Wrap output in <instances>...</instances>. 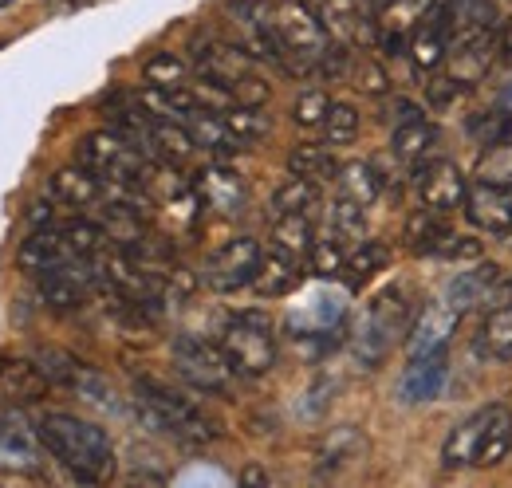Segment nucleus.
<instances>
[{"label":"nucleus","instance_id":"obj_17","mask_svg":"<svg viewBox=\"0 0 512 488\" xmlns=\"http://www.w3.org/2000/svg\"><path fill=\"white\" fill-rule=\"evenodd\" d=\"M418 197L422 205L430 209H442V213H453V209H465V197H469V185H465V174L453 166V162H430V166H418Z\"/></svg>","mask_w":512,"mask_h":488},{"label":"nucleus","instance_id":"obj_45","mask_svg":"<svg viewBox=\"0 0 512 488\" xmlns=\"http://www.w3.org/2000/svg\"><path fill=\"white\" fill-rule=\"evenodd\" d=\"M308 264H312V272H316L320 280H331V276H339V272H343V264H347V244H339L335 237H327V241H316V244H312V256H308Z\"/></svg>","mask_w":512,"mask_h":488},{"label":"nucleus","instance_id":"obj_1","mask_svg":"<svg viewBox=\"0 0 512 488\" xmlns=\"http://www.w3.org/2000/svg\"><path fill=\"white\" fill-rule=\"evenodd\" d=\"M36 433L44 441V453H52L75 481H107L115 473V449L107 429L83 422L75 414H44L36 422Z\"/></svg>","mask_w":512,"mask_h":488},{"label":"nucleus","instance_id":"obj_8","mask_svg":"<svg viewBox=\"0 0 512 488\" xmlns=\"http://www.w3.org/2000/svg\"><path fill=\"white\" fill-rule=\"evenodd\" d=\"M36 280H40V300L44 304L52 311H71L95 288H103V260L99 256H79V260H67L60 268L36 276Z\"/></svg>","mask_w":512,"mask_h":488},{"label":"nucleus","instance_id":"obj_43","mask_svg":"<svg viewBox=\"0 0 512 488\" xmlns=\"http://www.w3.org/2000/svg\"><path fill=\"white\" fill-rule=\"evenodd\" d=\"M323 134L331 146H347L359 138V111L351 103H331L327 119H323Z\"/></svg>","mask_w":512,"mask_h":488},{"label":"nucleus","instance_id":"obj_56","mask_svg":"<svg viewBox=\"0 0 512 488\" xmlns=\"http://www.w3.org/2000/svg\"><path fill=\"white\" fill-rule=\"evenodd\" d=\"M363 4H367V8H371V12H375V8H386V4H390V0H363Z\"/></svg>","mask_w":512,"mask_h":488},{"label":"nucleus","instance_id":"obj_50","mask_svg":"<svg viewBox=\"0 0 512 488\" xmlns=\"http://www.w3.org/2000/svg\"><path fill=\"white\" fill-rule=\"evenodd\" d=\"M481 256V241H473V237H453L449 241V248L442 252V260H477Z\"/></svg>","mask_w":512,"mask_h":488},{"label":"nucleus","instance_id":"obj_49","mask_svg":"<svg viewBox=\"0 0 512 488\" xmlns=\"http://www.w3.org/2000/svg\"><path fill=\"white\" fill-rule=\"evenodd\" d=\"M465 91H469V87H465V83H457L453 75H438V79H430V83H426L430 103H434V107H442V111H446L457 95H465Z\"/></svg>","mask_w":512,"mask_h":488},{"label":"nucleus","instance_id":"obj_4","mask_svg":"<svg viewBox=\"0 0 512 488\" xmlns=\"http://www.w3.org/2000/svg\"><path fill=\"white\" fill-rule=\"evenodd\" d=\"M272 24H276V40L284 48V67L288 71L320 67L323 56L331 52V32L323 28L320 12L308 8L304 0L272 4Z\"/></svg>","mask_w":512,"mask_h":488},{"label":"nucleus","instance_id":"obj_32","mask_svg":"<svg viewBox=\"0 0 512 488\" xmlns=\"http://www.w3.org/2000/svg\"><path fill=\"white\" fill-rule=\"evenodd\" d=\"M186 130L193 134V142L197 146H205V150H213V154H233V150H245L233 134H229V126H225V119L217 115V111H205V107H197V111H190L186 115Z\"/></svg>","mask_w":512,"mask_h":488},{"label":"nucleus","instance_id":"obj_55","mask_svg":"<svg viewBox=\"0 0 512 488\" xmlns=\"http://www.w3.org/2000/svg\"><path fill=\"white\" fill-rule=\"evenodd\" d=\"M245 481H249V485H264V481H268V477H264V473H260V469H249V473H245Z\"/></svg>","mask_w":512,"mask_h":488},{"label":"nucleus","instance_id":"obj_28","mask_svg":"<svg viewBox=\"0 0 512 488\" xmlns=\"http://www.w3.org/2000/svg\"><path fill=\"white\" fill-rule=\"evenodd\" d=\"M512 453V410L509 406H489V422L481 433L477 449V469H497Z\"/></svg>","mask_w":512,"mask_h":488},{"label":"nucleus","instance_id":"obj_48","mask_svg":"<svg viewBox=\"0 0 512 488\" xmlns=\"http://www.w3.org/2000/svg\"><path fill=\"white\" fill-rule=\"evenodd\" d=\"M386 71L375 60H359L355 63V87L367 91V95H386Z\"/></svg>","mask_w":512,"mask_h":488},{"label":"nucleus","instance_id":"obj_18","mask_svg":"<svg viewBox=\"0 0 512 488\" xmlns=\"http://www.w3.org/2000/svg\"><path fill=\"white\" fill-rule=\"evenodd\" d=\"M446 374H449V359L446 351L438 355H422V359H410V366L402 370L398 378V402L406 406H418V402H434L446 386Z\"/></svg>","mask_w":512,"mask_h":488},{"label":"nucleus","instance_id":"obj_23","mask_svg":"<svg viewBox=\"0 0 512 488\" xmlns=\"http://www.w3.org/2000/svg\"><path fill=\"white\" fill-rule=\"evenodd\" d=\"M343 292H331V288H320L308 304L300 307V311H292V331L300 335V339H308V335H339L335 331V323L343 319Z\"/></svg>","mask_w":512,"mask_h":488},{"label":"nucleus","instance_id":"obj_25","mask_svg":"<svg viewBox=\"0 0 512 488\" xmlns=\"http://www.w3.org/2000/svg\"><path fill=\"white\" fill-rule=\"evenodd\" d=\"M48 193H52V201H60V205L87 209V205H99V201H103V178L91 174L87 166H67L60 174H52Z\"/></svg>","mask_w":512,"mask_h":488},{"label":"nucleus","instance_id":"obj_7","mask_svg":"<svg viewBox=\"0 0 512 488\" xmlns=\"http://www.w3.org/2000/svg\"><path fill=\"white\" fill-rule=\"evenodd\" d=\"M174 370L205 394H225L233 386V374H237L229 355L217 343L197 339V335H178L174 339Z\"/></svg>","mask_w":512,"mask_h":488},{"label":"nucleus","instance_id":"obj_2","mask_svg":"<svg viewBox=\"0 0 512 488\" xmlns=\"http://www.w3.org/2000/svg\"><path fill=\"white\" fill-rule=\"evenodd\" d=\"M134 414L142 426H150L154 433H166L174 441H186V445H205L217 437V422L197 406L190 398H182L178 390L154 382V378H142L134 386Z\"/></svg>","mask_w":512,"mask_h":488},{"label":"nucleus","instance_id":"obj_16","mask_svg":"<svg viewBox=\"0 0 512 488\" xmlns=\"http://www.w3.org/2000/svg\"><path fill=\"white\" fill-rule=\"evenodd\" d=\"M193 189H197L201 205L221 213V217H241L245 205H249V185H245L241 174H233L229 166H205L193 178Z\"/></svg>","mask_w":512,"mask_h":488},{"label":"nucleus","instance_id":"obj_13","mask_svg":"<svg viewBox=\"0 0 512 488\" xmlns=\"http://www.w3.org/2000/svg\"><path fill=\"white\" fill-rule=\"evenodd\" d=\"M193 67L201 79L221 83L233 91V83H241L245 75H253V52H245L241 44H225V40H197L193 44Z\"/></svg>","mask_w":512,"mask_h":488},{"label":"nucleus","instance_id":"obj_12","mask_svg":"<svg viewBox=\"0 0 512 488\" xmlns=\"http://www.w3.org/2000/svg\"><path fill=\"white\" fill-rule=\"evenodd\" d=\"M457 323H461V311H453L449 300H430V304L414 315V323L406 331V355L410 359H422V355L446 351L453 331H457Z\"/></svg>","mask_w":512,"mask_h":488},{"label":"nucleus","instance_id":"obj_35","mask_svg":"<svg viewBox=\"0 0 512 488\" xmlns=\"http://www.w3.org/2000/svg\"><path fill=\"white\" fill-rule=\"evenodd\" d=\"M363 453V433L355 426H339L327 433V441L320 445V473H335L343 465H351Z\"/></svg>","mask_w":512,"mask_h":488},{"label":"nucleus","instance_id":"obj_52","mask_svg":"<svg viewBox=\"0 0 512 488\" xmlns=\"http://www.w3.org/2000/svg\"><path fill=\"white\" fill-rule=\"evenodd\" d=\"M493 48H497V63H512V24L509 28L497 24V32H493Z\"/></svg>","mask_w":512,"mask_h":488},{"label":"nucleus","instance_id":"obj_37","mask_svg":"<svg viewBox=\"0 0 512 488\" xmlns=\"http://www.w3.org/2000/svg\"><path fill=\"white\" fill-rule=\"evenodd\" d=\"M386 260H390V248H386V244H379V241L355 244V248L347 252V264H343L347 284H351V288H363L379 268H386Z\"/></svg>","mask_w":512,"mask_h":488},{"label":"nucleus","instance_id":"obj_31","mask_svg":"<svg viewBox=\"0 0 512 488\" xmlns=\"http://www.w3.org/2000/svg\"><path fill=\"white\" fill-rule=\"evenodd\" d=\"M493 63H497V48H493V36H485V40H473V44H457V52L449 56V75L457 83L473 87L493 71Z\"/></svg>","mask_w":512,"mask_h":488},{"label":"nucleus","instance_id":"obj_14","mask_svg":"<svg viewBox=\"0 0 512 488\" xmlns=\"http://www.w3.org/2000/svg\"><path fill=\"white\" fill-rule=\"evenodd\" d=\"M438 24L449 36V44H473V40H485L497 32L501 12L493 0H449Z\"/></svg>","mask_w":512,"mask_h":488},{"label":"nucleus","instance_id":"obj_54","mask_svg":"<svg viewBox=\"0 0 512 488\" xmlns=\"http://www.w3.org/2000/svg\"><path fill=\"white\" fill-rule=\"evenodd\" d=\"M497 107H501V111H509V115H512V83L505 87V91H501V95H497Z\"/></svg>","mask_w":512,"mask_h":488},{"label":"nucleus","instance_id":"obj_27","mask_svg":"<svg viewBox=\"0 0 512 488\" xmlns=\"http://www.w3.org/2000/svg\"><path fill=\"white\" fill-rule=\"evenodd\" d=\"M52 382L44 378V370L24 359H0V402H36L44 398Z\"/></svg>","mask_w":512,"mask_h":488},{"label":"nucleus","instance_id":"obj_19","mask_svg":"<svg viewBox=\"0 0 512 488\" xmlns=\"http://www.w3.org/2000/svg\"><path fill=\"white\" fill-rule=\"evenodd\" d=\"M300 280H304V260L272 248V252L260 256V268H256L249 288H253L260 300H280V296H292L300 288Z\"/></svg>","mask_w":512,"mask_h":488},{"label":"nucleus","instance_id":"obj_9","mask_svg":"<svg viewBox=\"0 0 512 488\" xmlns=\"http://www.w3.org/2000/svg\"><path fill=\"white\" fill-rule=\"evenodd\" d=\"M32 363L44 370V378H48L52 386H64V390L79 394V398H87V402H99V406H111V402H115L111 382H107L99 370H91L87 363H79L75 355H67V351L44 347V351H36Z\"/></svg>","mask_w":512,"mask_h":488},{"label":"nucleus","instance_id":"obj_30","mask_svg":"<svg viewBox=\"0 0 512 488\" xmlns=\"http://www.w3.org/2000/svg\"><path fill=\"white\" fill-rule=\"evenodd\" d=\"M312 244H316L312 213H280V217H272V248H280V252H288L296 260H308Z\"/></svg>","mask_w":512,"mask_h":488},{"label":"nucleus","instance_id":"obj_38","mask_svg":"<svg viewBox=\"0 0 512 488\" xmlns=\"http://www.w3.org/2000/svg\"><path fill=\"white\" fill-rule=\"evenodd\" d=\"M316 205H320V185L312 178H296L292 174V182H284L272 193V217H280V213H312Z\"/></svg>","mask_w":512,"mask_h":488},{"label":"nucleus","instance_id":"obj_11","mask_svg":"<svg viewBox=\"0 0 512 488\" xmlns=\"http://www.w3.org/2000/svg\"><path fill=\"white\" fill-rule=\"evenodd\" d=\"M512 296V280L501 264H477L473 272H457L446 284V300L453 311H477V307L505 304Z\"/></svg>","mask_w":512,"mask_h":488},{"label":"nucleus","instance_id":"obj_10","mask_svg":"<svg viewBox=\"0 0 512 488\" xmlns=\"http://www.w3.org/2000/svg\"><path fill=\"white\" fill-rule=\"evenodd\" d=\"M260 256H264V248H260V241H253V237H237V241L221 244V248L205 260V284H209L213 292H225V296L249 288L256 268H260Z\"/></svg>","mask_w":512,"mask_h":488},{"label":"nucleus","instance_id":"obj_3","mask_svg":"<svg viewBox=\"0 0 512 488\" xmlns=\"http://www.w3.org/2000/svg\"><path fill=\"white\" fill-rule=\"evenodd\" d=\"M410 323H414L410 292L406 288H386V292H379L375 304L367 307L355 339H351L355 359L367 366V370H375L390 355V347L410 331Z\"/></svg>","mask_w":512,"mask_h":488},{"label":"nucleus","instance_id":"obj_40","mask_svg":"<svg viewBox=\"0 0 512 488\" xmlns=\"http://www.w3.org/2000/svg\"><path fill=\"white\" fill-rule=\"evenodd\" d=\"M288 170H292L296 178L323 182V178H335V174H339V162H335V154L323 150V146H296V150L288 154Z\"/></svg>","mask_w":512,"mask_h":488},{"label":"nucleus","instance_id":"obj_29","mask_svg":"<svg viewBox=\"0 0 512 488\" xmlns=\"http://www.w3.org/2000/svg\"><path fill=\"white\" fill-rule=\"evenodd\" d=\"M434 146H438V126H434V122L418 119V122H402V126H394L390 150H394L398 162H406V166L418 170V166L430 158Z\"/></svg>","mask_w":512,"mask_h":488},{"label":"nucleus","instance_id":"obj_47","mask_svg":"<svg viewBox=\"0 0 512 488\" xmlns=\"http://www.w3.org/2000/svg\"><path fill=\"white\" fill-rule=\"evenodd\" d=\"M477 138H481V146H493V142H505L512 134V115L509 111H489V115H477L473 119V126H469Z\"/></svg>","mask_w":512,"mask_h":488},{"label":"nucleus","instance_id":"obj_22","mask_svg":"<svg viewBox=\"0 0 512 488\" xmlns=\"http://www.w3.org/2000/svg\"><path fill=\"white\" fill-rule=\"evenodd\" d=\"M142 150H146L150 158H158L162 166H182V162H190V154L197 150V142H193V134L186 130V122L154 119L150 122L146 142H142Z\"/></svg>","mask_w":512,"mask_h":488},{"label":"nucleus","instance_id":"obj_57","mask_svg":"<svg viewBox=\"0 0 512 488\" xmlns=\"http://www.w3.org/2000/svg\"><path fill=\"white\" fill-rule=\"evenodd\" d=\"M304 4H308V8H316V12L323 8V0H304Z\"/></svg>","mask_w":512,"mask_h":488},{"label":"nucleus","instance_id":"obj_41","mask_svg":"<svg viewBox=\"0 0 512 488\" xmlns=\"http://www.w3.org/2000/svg\"><path fill=\"white\" fill-rule=\"evenodd\" d=\"M481 347L493 359H512V304L489 311V319L481 323Z\"/></svg>","mask_w":512,"mask_h":488},{"label":"nucleus","instance_id":"obj_15","mask_svg":"<svg viewBox=\"0 0 512 488\" xmlns=\"http://www.w3.org/2000/svg\"><path fill=\"white\" fill-rule=\"evenodd\" d=\"M67 260H79V252H75V244H71L64 225H44V229H36L28 241L20 244V252H16V264H20V272H28V276H44V272L60 268Z\"/></svg>","mask_w":512,"mask_h":488},{"label":"nucleus","instance_id":"obj_36","mask_svg":"<svg viewBox=\"0 0 512 488\" xmlns=\"http://www.w3.org/2000/svg\"><path fill=\"white\" fill-rule=\"evenodd\" d=\"M331 237L339 244H347V248L367 241V209L355 205L351 197H339L331 205Z\"/></svg>","mask_w":512,"mask_h":488},{"label":"nucleus","instance_id":"obj_53","mask_svg":"<svg viewBox=\"0 0 512 488\" xmlns=\"http://www.w3.org/2000/svg\"><path fill=\"white\" fill-rule=\"evenodd\" d=\"M28 221H32L36 229H40V225H48V221H52V201H36V205H32V213H28Z\"/></svg>","mask_w":512,"mask_h":488},{"label":"nucleus","instance_id":"obj_39","mask_svg":"<svg viewBox=\"0 0 512 488\" xmlns=\"http://www.w3.org/2000/svg\"><path fill=\"white\" fill-rule=\"evenodd\" d=\"M221 119H225L229 134H233L241 146H253L260 138H268V130H272V119H268L260 107H245V103H233L229 111H221Z\"/></svg>","mask_w":512,"mask_h":488},{"label":"nucleus","instance_id":"obj_46","mask_svg":"<svg viewBox=\"0 0 512 488\" xmlns=\"http://www.w3.org/2000/svg\"><path fill=\"white\" fill-rule=\"evenodd\" d=\"M327 111H331V99H327L323 91H304V95L296 99V107H292V119H296V126L312 130V126H323Z\"/></svg>","mask_w":512,"mask_h":488},{"label":"nucleus","instance_id":"obj_34","mask_svg":"<svg viewBox=\"0 0 512 488\" xmlns=\"http://www.w3.org/2000/svg\"><path fill=\"white\" fill-rule=\"evenodd\" d=\"M410 60L418 71H438L442 63L449 60V36L442 32V24L438 20H426V24H418L414 28V36H410Z\"/></svg>","mask_w":512,"mask_h":488},{"label":"nucleus","instance_id":"obj_33","mask_svg":"<svg viewBox=\"0 0 512 488\" xmlns=\"http://www.w3.org/2000/svg\"><path fill=\"white\" fill-rule=\"evenodd\" d=\"M335 182H339V197H351L363 209H371L379 201V193H383V178H379V170L371 162H347V166H339Z\"/></svg>","mask_w":512,"mask_h":488},{"label":"nucleus","instance_id":"obj_51","mask_svg":"<svg viewBox=\"0 0 512 488\" xmlns=\"http://www.w3.org/2000/svg\"><path fill=\"white\" fill-rule=\"evenodd\" d=\"M386 115L394 119V126H402V122H418V119H422V107H418V103H410V99H394Z\"/></svg>","mask_w":512,"mask_h":488},{"label":"nucleus","instance_id":"obj_44","mask_svg":"<svg viewBox=\"0 0 512 488\" xmlns=\"http://www.w3.org/2000/svg\"><path fill=\"white\" fill-rule=\"evenodd\" d=\"M186 63L178 60V56H170V52H154L146 67H142V75H146V83L150 87H182L186 83Z\"/></svg>","mask_w":512,"mask_h":488},{"label":"nucleus","instance_id":"obj_42","mask_svg":"<svg viewBox=\"0 0 512 488\" xmlns=\"http://www.w3.org/2000/svg\"><path fill=\"white\" fill-rule=\"evenodd\" d=\"M473 178L485 185H512V138L485 146V154L477 158Z\"/></svg>","mask_w":512,"mask_h":488},{"label":"nucleus","instance_id":"obj_26","mask_svg":"<svg viewBox=\"0 0 512 488\" xmlns=\"http://www.w3.org/2000/svg\"><path fill=\"white\" fill-rule=\"evenodd\" d=\"M485 422H489V406L469 414L465 422L449 429L446 445H442V465L446 469H469L477 465V449H481V433H485Z\"/></svg>","mask_w":512,"mask_h":488},{"label":"nucleus","instance_id":"obj_24","mask_svg":"<svg viewBox=\"0 0 512 488\" xmlns=\"http://www.w3.org/2000/svg\"><path fill=\"white\" fill-rule=\"evenodd\" d=\"M40 449V433H32L20 418H0V469H36Z\"/></svg>","mask_w":512,"mask_h":488},{"label":"nucleus","instance_id":"obj_6","mask_svg":"<svg viewBox=\"0 0 512 488\" xmlns=\"http://www.w3.org/2000/svg\"><path fill=\"white\" fill-rule=\"evenodd\" d=\"M221 351L229 355L241 378H260L276 366V335L272 319L260 311H237L221 331Z\"/></svg>","mask_w":512,"mask_h":488},{"label":"nucleus","instance_id":"obj_21","mask_svg":"<svg viewBox=\"0 0 512 488\" xmlns=\"http://www.w3.org/2000/svg\"><path fill=\"white\" fill-rule=\"evenodd\" d=\"M446 217L449 213L430 209V205H422L418 213H410V221H406V244H410V252H418V256H442L449 248V241L457 237Z\"/></svg>","mask_w":512,"mask_h":488},{"label":"nucleus","instance_id":"obj_5","mask_svg":"<svg viewBox=\"0 0 512 488\" xmlns=\"http://www.w3.org/2000/svg\"><path fill=\"white\" fill-rule=\"evenodd\" d=\"M79 166H87L91 174H99L103 182H134L146 185L150 162L146 150L138 142H130L123 130H95L79 142Z\"/></svg>","mask_w":512,"mask_h":488},{"label":"nucleus","instance_id":"obj_20","mask_svg":"<svg viewBox=\"0 0 512 488\" xmlns=\"http://www.w3.org/2000/svg\"><path fill=\"white\" fill-rule=\"evenodd\" d=\"M465 217L485 233H509L512 229V197L509 185L477 182L465 197Z\"/></svg>","mask_w":512,"mask_h":488}]
</instances>
